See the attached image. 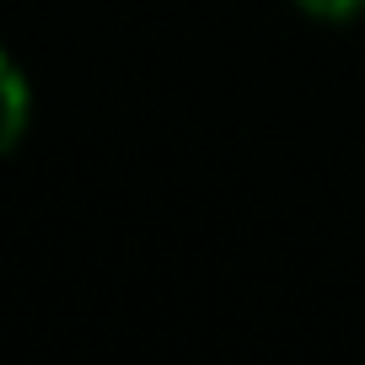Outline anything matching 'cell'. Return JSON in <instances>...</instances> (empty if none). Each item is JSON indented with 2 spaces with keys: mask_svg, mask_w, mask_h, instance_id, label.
I'll use <instances>...</instances> for the list:
<instances>
[{
  "mask_svg": "<svg viewBox=\"0 0 365 365\" xmlns=\"http://www.w3.org/2000/svg\"><path fill=\"white\" fill-rule=\"evenodd\" d=\"M27 118H33V91L27 76L16 70V59L0 48V156H11L27 135Z\"/></svg>",
  "mask_w": 365,
  "mask_h": 365,
  "instance_id": "6da1fadb",
  "label": "cell"
},
{
  "mask_svg": "<svg viewBox=\"0 0 365 365\" xmlns=\"http://www.w3.org/2000/svg\"><path fill=\"white\" fill-rule=\"evenodd\" d=\"M296 6L312 16V22H333V27H344V22H354V16H365V0H296Z\"/></svg>",
  "mask_w": 365,
  "mask_h": 365,
  "instance_id": "7a4b0ae2",
  "label": "cell"
}]
</instances>
